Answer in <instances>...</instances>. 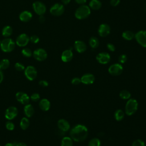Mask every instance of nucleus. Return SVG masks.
I'll return each instance as SVG.
<instances>
[{"instance_id":"38","label":"nucleus","mask_w":146,"mask_h":146,"mask_svg":"<svg viewBox=\"0 0 146 146\" xmlns=\"http://www.w3.org/2000/svg\"><path fill=\"white\" fill-rule=\"evenodd\" d=\"M30 41L33 43H37L39 41V38L36 35H33L30 38Z\"/></svg>"},{"instance_id":"29","label":"nucleus","mask_w":146,"mask_h":146,"mask_svg":"<svg viewBox=\"0 0 146 146\" xmlns=\"http://www.w3.org/2000/svg\"><path fill=\"white\" fill-rule=\"evenodd\" d=\"M125 113L121 110H117L115 112L114 117L117 121H121L124 117Z\"/></svg>"},{"instance_id":"3","label":"nucleus","mask_w":146,"mask_h":146,"mask_svg":"<svg viewBox=\"0 0 146 146\" xmlns=\"http://www.w3.org/2000/svg\"><path fill=\"white\" fill-rule=\"evenodd\" d=\"M0 47L2 51L5 52H11L15 48V43L12 39L7 38L1 42Z\"/></svg>"},{"instance_id":"18","label":"nucleus","mask_w":146,"mask_h":146,"mask_svg":"<svg viewBox=\"0 0 146 146\" xmlns=\"http://www.w3.org/2000/svg\"><path fill=\"white\" fill-rule=\"evenodd\" d=\"M81 82L84 84H91L95 81V77L91 74H86L83 75L81 78Z\"/></svg>"},{"instance_id":"35","label":"nucleus","mask_w":146,"mask_h":146,"mask_svg":"<svg viewBox=\"0 0 146 146\" xmlns=\"http://www.w3.org/2000/svg\"><path fill=\"white\" fill-rule=\"evenodd\" d=\"M132 146H145V143L142 140L137 139L132 143Z\"/></svg>"},{"instance_id":"5","label":"nucleus","mask_w":146,"mask_h":146,"mask_svg":"<svg viewBox=\"0 0 146 146\" xmlns=\"http://www.w3.org/2000/svg\"><path fill=\"white\" fill-rule=\"evenodd\" d=\"M25 75L29 80H34L37 76V71L35 67L29 66L25 69Z\"/></svg>"},{"instance_id":"2","label":"nucleus","mask_w":146,"mask_h":146,"mask_svg":"<svg viewBox=\"0 0 146 146\" xmlns=\"http://www.w3.org/2000/svg\"><path fill=\"white\" fill-rule=\"evenodd\" d=\"M91 13L89 6L86 5H80L75 11V16L78 19H84L87 18Z\"/></svg>"},{"instance_id":"30","label":"nucleus","mask_w":146,"mask_h":146,"mask_svg":"<svg viewBox=\"0 0 146 146\" xmlns=\"http://www.w3.org/2000/svg\"><path fill=\"white\" fill-rule=\"evenodd\" d=\"M119 96L123 99H129L131 97V93L128 90H123L120 91Z\"/></svg>"},{"instance_id":"37","label":"nucleus","mask_w":146,"mask_h":146,"mask_svg":"<svg viewBox=\"0 0 146 146\" xmlns=\"http://www.w3.org/2000/svg\"><path fill=\"white\" fill-rule=\"evenodd\" d=\"M30 98L33 102H37L40 99V95L38 93H34L31 95Z\"/></svg>"},{"instance_id":"50","label":"nucleus","mask_w":146,"mask_h":146,"mask_svg":"<svg viewBox=\"0 0 146 146\" xmlns=\"http://www.w3.org/2000/svg\"><path fill=\"white\" fill-rule=\"evenodd\" d=\"M0 44H1V42H0Z\"/></svg>"},{"instance_id":"25","label":"nucleus","mask_w":146,"mask_h":146,"mask_svg":"<svg viewBox=\"0 0 146 146\" xmlns=\"http://www.w3.org/2000/svg\"><path fill=\"white\" fill-rule=\"evenodd\" d=\"M13 33V29L10 26H5L2 30V34L5 37L10 36Z\"/></svg>"},{"instance_id":"26","label":"nucleus","mask_w":146,"mask_h":146,"mask_svg":"<svg viewBox=\"0 0 146 146\" xmlns=\"http://www.w3.org/2000/svg\"><path fill=\"white\" fill-rule=\"evenodd\" d=\"M123 38L127 40H131L135 38V34L129 30L125 31L122 34Z\"/></svg>"},{"instance_id":"19","label":"nucleus","mask_w":146,"mask_h":146,"mask_svg":"<svg viewBox=\"0 0 146 146\" xmlns=\"http://www.w3.org/2000/svg\"><path fill=\"white\" fill-rule=\"evenodd\" d=\"M73 53L71 50H64L61 55V59L64 62H68L72 60Z\"/></svg>"},{"instance_id":"22","label":"nucleus","mask_w":146,"mask_h":146,"mask_svg":"<svg viewBox=\"0 0 146 146\" xmlns=\"http://www.w3.org/2000/svg\"><path fill=\"white\" fill-rule=\"evenodd\" d=\"M23 111H24V113L27 117H31L34 113V107L30 104H27L25 105Z\"/></svg>"},{"instance_id":"36","label":"nucleus","mask_w":146,"mask_h":146,"mask_svg":"<svg viewBox=\"0 0 146 146\" xmlns=\"http://www.w3.org/2000/svg\"><path fill=\"white\" fill-rule=\"evenodd\" d=\"M15 68L18 71H22L25 70V69L24 65L22 63L19 62H17L15 64Z\"/></svg>"},{"instance_id":"1","label":"nucleus","mask_w":146,"mask_h":146,"mask_svg":"<svg viewBox=\"0 0 146 146\" xmlns=\"http://www.w3.org/2000/svg\"><path fill=\"white\" fill-rule=\"evenodd\" d=\"M88 129L85 125L78 124L71 128L70 135L72 140L81 142L86 139L88 136Z\"/></svg>"},{"instance_id":"41","label":"nucleus","mask_w":146,"mask_h":146,"mask_svg":"<svg viewBox=\"0 0 146 146\" xmlns=\"http://www.w3.org/2000/svg\"><path fill=\"white\" fill-rule=\"evenodd\" d=\"M107 48H108V49L109 50V51H110L113 52V51H114L115 50V46H114L113 44L111 43H108V44H107Z\"/></svg>"},{"instance_id":"12","label":"nucleus","mask_w":146,"mask_h":146,"mask_svg":"<svg viewBox=\"0 0 146 146\" xmlns=\"http://www.w3.org/2000/svg\"><path fill=\"white\" fill-rule=\"evenodd\" d=\"M30 41V38L26 34H21L16 39V44L19 47L26 46Z\"/></svg>"},{"instance_id":"16","label":"nucleus","mask_w":146,"mask_h":146,"mask_svg":"<svg viewBox=\"0 0 146 146\" xmlns=\"http://www.w3.org/2000/svg\"><path fill=\"white\" fill-rule=\"evenodd\" d=\"M57 125L58 128L60 131L62 132H66L68 131L70 128V125L68 121L64 119H59L58 121Z\"/></svg>"},{"instance_id":"13","label":"nucleus","mask_w":146,"mask_h":146,"mask_svg":"<svg viewBox=\"0 0 146 146\" xmlns=\"http://www.w3.org/2000/svg\"><path fill=\"white\" fill-rule=\"evenodd\" d=\"M15 98L17 101L20 102L21 104L26 105L29 103L30 98V97L23 92H18L15 95Z\"/></svg>"},{"instance_id":"45","label":"nucleus","mask_w":146,"mask_h":146,"mask_svg":"<svg viewBox=\"0 0 146 146\" xmlns=\"http://www.w3.org/2000/svg\"><path fill=\"white\" fill-rule=\"evenodd\" d=\"M15 143V146H27L26 144L23 142H19V143Z\"/></svg>"},{"instance_id":"7","label":"nucleus","mask_w":146,"mask_h":146,"mask_svg":"<svg viewBox=\"0 0 146 146\" xmlns=\"http://www.w3.org/2000/svg\"><path fill=\"white\" fill-rule=\"evenodd\" d=\"M137 42L142 47H146V31L140 30L135 34Z\"/></svg>"},{"instance_id":"33","label":"nucleus","mask_w":146,"mask_h":146,"mask_svg":"<svg viewBox=\"0 0 146 146\" xmlns=\"http://www.w3.org/2000/svg\"><path fill=\"white\" fill-rule=\"evenodd\" d=\"M21 52L24 56L27 58H29L32 55V51L29 48H24L23 49H22Z\"/></svg>"},{"instance_id":"21","label":"nucleus","mask_w":146,"mask_h":146,"mask_svg":"<svg viewBox=\"0 0 146 146\" xmlns=\"http://www.w3.org/2000/svg\"><path fill=\"white\" fill-rule=\"evenodd\" d=\"M50 101L45 98L41 99L39 103V108L43 111H48L50 108Z\"/></svg>"},{"instance_id":"51","label":"nucleus","mask_w":146,"mask_h":146,"mask_svg":"<svg viewBox=\"0 0 146 146\" xmlns=\"http://www.w3.org/2000/svg\"><path fill=\"white\" fill-rule=\"evenodd\" d=\"M0 146H1V145H0Z\"/></svg>"},{"instance_id":"4","label":"nucleus","mask_w":146,"mask_h":146,"mask_svg":"<svg viewBox=\"0 0 146 146\" xmlns=\"http://www.w3.org/2000/svg\"><path fill=\"white\" fill-rule=\"evenodd\" d=\"M137 108L138 103L137 100L135 99H129L125 104V113L128 116L132 115L136 112V111L137 110Z\"/></svg>"},{"instance_id":"49","label":"nucleus","mask_w":146,"mask_h":146,"mask_svg":"<svg viewBox=\"0 0 146 146\" xmlns=\"http://www.w3.org/2000/svg\"><path fill=\"white\" fill-rule=\"evenodd\" d=\"M5 146H15V143H6Z\"/></svg>"},{"instance_id":"9","label":"nucleus","mask_w":146,"mask_h":146,"mask_svg":"<svg viewBox=\"0 0 146 146\" xmlns=\"http://www.w3.org/2000/svg\"><path fill=\"white\" fill-rule=\"evenodd\" d=\"M123 71L122 66L119 63H115L110 66L108 68L109 73L113 76H118L120 75Z\"/></svg>"},{"instance_id":"24","label":"nucleus","mask_w":146,"mask_h":146,"mask_svg":"<svg viewBox=\"0 0 146 146\" xmlns=\"http://www.w3.org/2000/svg\"><path fill=\"white\" fill-rule=\"evenodd\" d=\"M30 125V121L27 117H23L21 119L20 121V127L22 129H26Z\"/></svg>"},{"instance_id":"46","label":"nucleus","mask_w":146,"mask_h":146,"mask_svg":"<svg viewBox=\"0 0 146 146\" xmlns=\"http://www.w3.org/2000/svg\"><path fill=\"white\" fill-rule=\"evenodd\" d=\"M2 70L0 68V83H1L3 80V73Z\"/></svg>"},{"instance_id":"15","label":"nucleus","mask_w":146,"mask_h":146,"mask_svg":"<svg viewBox=\"0 0 146 146\" xmlns=\"http://www.w3.org/2000/svg\"><path fill=\"white\" fill-rule=\"evenodd\" d=\"M110 31L111 28L110 26L105 23L100 25L98 29L99 35L102 37H105L107 36L110 33Z\"/></svg>"},{"instance_id":"17","label":"nucleus","mask_w":146,"mask_h":146,"mask_svg":"<svg viewBox=\"0 0 146 146\" xmlns=\"http://www.w3.org/2000/svg\"><path fill=\"white\" fill-rule=\"evenodd\" d=\"M74 47L76 51L79 53L84 52L87 49V46L86 43L82 40H76L74 43Z\"/></svg>"},{"instance_id":"39","label":"nucleus","mask_w":146,"mask_h":146,"mask_svg":"<svg viewBox=\"0 0 146 146\" xmlns=\"http://www.w3.org/2000/svg\"><path fill=\"white\" fill-rule=\"evenodd\" d=\"M127 60V56L125 54H121L119 56L118 60L120 63H124Z\"/></svg>"},{"instance_id":"34","label":"nucleus","mask_w":146,"mask_h":146,"mask_svg":"<svg viewBox=\"0 0 146 146\" xmlns=\"http://www.w3.org/2000/svg\"><path fill=\"white\" fill-rule=\"evenodd\" d=\"M5 125H6V128H7V129H8L9 131H13L15 128L14 124L10 120L6 121Z\"/></svg>"},{"instance_id":"10","label":"nucleus","mask_w":146,"mask_h":146,"mask_svg":"<svg viewBox=\"0 0 146 146\" xmlns=\"http://www.w3.org/2000/svg\"><path fill=\"white\" fill-rule=\"evenodd\" d=\"M33 55L36 60L38 61H43L47 58V53L43 48H39L33 52Z\"/></svg>"},{"instance_id":"23","label":"nucleus","mask_w":146,"mask_h":146,"mask_svg":"<svg viewBox=\"0 0 146 146\" xmlns=\"http://www.w3.org/2000/svg\"><path fill=\"white\" fill-rule=\"evenodd\" d=\"M89 6L91 9L97 10L101 8L102 3L99 0H91L89 3Z\"/></svg>"},{"instance_id":"28","label":"nucleus","mask_w":146,"mask_h":146,"mask_svg":"<svg viewBox=\"0 0 146 146\" xmlns=\"http://www.w3.org/2000/svg\"><path fill=\"white\" fill-rule=\"evenodd\" d=\"M61 146H73L72 139L70 137H64L61 141Z\"/></svg>"},{"instance_id":"14","label":"nucleus","mask_w":146,"mask_h":146,"mask_svg":"<svg viewBox=\"0 0 146 146\" xmlns=\"http://www.w3.org/2000/svg\"><path fill=\"white\" fill-rule=\"evenodd\" d=\"M96 58L97 61L99 63L103 64L108 63L110 61V59H111L110 54L108 53L105 52H100V53L96 55Z\"/></svg>"},{"instance_id":"40","label":"nucleus","mask_w":146,"mask_h":146,"mask_svg":"<svg viewBox=\"0 0 146 146\" xmlns=\"http://www.w3.org/2000/svg\"><path fill=\"white\" fill-rule=\"evenodd\" d=\"M71 83L74 85H78L81 83V80L80 78L77 77L74 78L71 80Z\"/></svg>"},{"instance_id":"42","label":"nucleus","mask_w":146,"mask_h":146,"mask_svg":"<svg viewBox=\"0 0 146 146\" xmlns=\"http://www.w3.org/2000/svg\"><path fill=\"white\" fill-rule=\"evenodd\" d=\"M39 84L42 86V87H47L48 86V83L47 81L45 80H40L39 82Z\"/></svg>"},{"instance_id":"32","label":"nucleus","mask_w":146,"mask_h":146,"mask_svg":"<svg viewBox=\"0 0 146 146\" xmlns=\"http://www.w3.org/2000/svg\"><path fill=\"white\" fill-rule=\"evenodd\" d=\"M100 144L101 142L99 139L93 138L89 141L88 146H100Z\"/></svg>"},{"instance_id":"11","label":"nucleus","mask_w":146,"mask_h":146,"mask_svg":"<svg viewBox=\"0 0 146 146\" xmlns=\"http://www.w3.org/2000/svg\"><path fill=\"white\" fill-rule=\"evenodd\" d=\"M18 111L17 107L14 106H11L8 107L5 111V117L8 120H11L15 118L18 115Z\"/></svg>"},{"instance_id":"31","label":"nucleus","mask_w":146,"mask_h":146,"mask_svg":"<svg viewBox=\"0 0 146 146\" xmlns=\"http://www.w3.org/2000/svg\"><path fill=\"white\" fill-rule=\"evenodd\" d=\"M10 66V62L7 59H3L0 62V68L1 70L7 69Z\"/></svg>"},{"instance_id":"27","label":"nucleus","mask_w":146,"mask_h":146,"mask_svg":"<svg viewBox=\"0 0 146 146\" xmlns=\"http://www.w3.org/2000/svg\"><path fill=\"white\" fill-rule=\"evenodd\" d=\"M89 44L90 47L92 48H96L99 46V42L96 37L92 36L89 40Z\"/></svg>"},{"instance_id":"43","label":"nucleus","mask_w":146,"mask_h":146,"mask_svg":"<svg viewBox=\"0 0 146 146\" xmlns=\"http://www.w3.org/2000/svg\"><path fill=\"white\" fill-rule=\"evenodd\" d=\"M120 3V0H110V4L113 6H116Z\"/></svg>"},{"instance_id":"6","label":"nucleus","mask_w":146,"mask_h":146,"mask_svg":"<svg viewBox=\"0 0 146 146\" xmlns=\"http://www.w3.org/2000/svg\"><path fill=\"white\" fill-rule=\"evenodd\" d=\"M64 11V6L59 3H55L50 9V13L54 16H60L63 14Z\"/></svg>"},{"instance_id":"8","label":"nucleus","mask_w":146,"mask_h":146,"mask_svg":"<svg viewBox=\"0 0 146 146\" xmlns=\"http://www.w3.org/2000/svg\"><path fill=\"white\" fill-rule=\"evenodd\" d=\"M33 7L35 12L39 15H43L46 11L45 5L40 1H35L33 4Z\"/></svg>"},{"instance_id":"20","label":"nucleus","mask_w":146,"mask_h":146,"mask_svg":"<svg viewBox=\"0 0 146 146\" xmlns=\"http://www.w3.org/2000/svg\"><path fill=\"white\" fill-rule=\"evenodd\" d=\"M19 19L21 21L24 22H27L30 21L33 15L29 11H23L19 14Z\"/></svg>"},{"instance_id":"44","label":"nucleus","mask_w":146,"mask_h":146,"mask_svg":"<svg viewBox=\"0 0 146 146\" xmlns=\"http://www.w3.org/2000/svg\"><path fill=\"white\" fill-rule=\"evenodd\" d=\"M75 1L78 4H79V5H84V4L86 2L87 0H75Z\"/></svg>"},{"instance_id":"48","label":"nucleus","mask_w":146,"mask_h":146,"mask_svg":"<svg viewBox=\"0 0 146 146\" xmlns=\"http://www.w3.org/2000/svg\"><path fill=\"white\" fill-rule=\"evenodd\" d=\"M61 1H62V3L63 4H64V5L68 4L70 2V1H71V0H61Z\"/></svg>"},{"instance_id":"47","label":"nucleus","mask_w":146,"mask_h":146,"mask_svg":"<svg viewBox=\"0 0 146 146\" xmlns=\"http://www.w3.org/2000/svg\"><path fill=\"white\" fill-rule=\"evenodd\" d=\"M39 21L40 23H43L45 21V18L43 16V15H39Z\"/></svg>"}]
</instances>
